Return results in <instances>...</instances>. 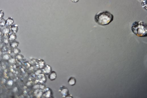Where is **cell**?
<instances>
[{"mask_svg": "<svg viewBox=\"0 0 147 98\" xmlns=\"http://www.w3.org/2000/svg\"><path fill=\"white\" fill-rule=\"evenodd\" d=\"M113 16L107 11H100L96 13L94 19L95 22L101 26L106 25L109 24L113 20Z\"/></svg>", "mask_w": 147, "mask_h": 98, "instance_id": "obj_1", "label": "cell"}, {"mask_svg": "<svg viewBox=\"0 0 147 98\" xmlns=\"http://www.w3.org/2000/svg\"><path fill=\"white\" fill-rule=\"evenodd\" d=\"M147 23L142 21H136L132 23L131 29L133 33L139 37L147 36Z\"/></svg>", "mask_w": 147, "mask_h": 98, "instance_id": "obj_2", "label": "cell"}, {"mask_svg": "<svg viewBox=\"0 0 147 98\" xmlns=\"http://www.w3.org/2000/svg\"><path fill=\"white\" fill-rule=\"evenodd\" d=\"M10 27L11 31L12 32L16 33L18 32L19 29L18 26L17 24H13Z\"/></svg>", "mask_w": 147, "mask_h": 98, "instance_id": "obj_3", "label": "cell"}, {"mask_svg": "<svg viewBox=\"0 0 147 98\" xmlns=\"http://www.w3.org/2000/svg\"><path fill=\"white\" fill-rule=\"evenodd\" d=\"M14 23V20L11 17H9L6 20V24L7 26H10L13 24Z\"/></svg>", "mask_w": 147, "mask_h": 98, "instance_id": "obj_4", "label": "cell"}, {"mask_svg": "<svg viewBox=\"0 0 147 98\" xmlns=\"http://www.w3.org/2000/svg\"><path fill=\"white\" fill-rule=\"evenodd\" d=\"M11 31V29L9 27L7 26L3 28L2 31L3 34H7L10 33Z\"/></svg>", "mask_w": 147, "mask_h": 98, "instance_id": "obj_5", "label": "cell"}, {"mask_svg": "<svg viewBox=\"0 0 147 98\" xmlns=\"http://www.w3.org/2000/svg\"><path fill=\"white\" fill-rule=\"evenodd\" d=\"M76 82L75 79L73 77H71L68 81V83L71 86L74 85Z\"/></svg>", "mask_w": 147, "mask_h": 98, "instance_id": "obj_6", "label": "cell"}, {"mask_svg": "<svg viewBox=\"0 0 147 98\" xmlns=\"http://www.w3.org/2000/svg\"><path fill=\"white\" fill-rule=\"evenodd\" d=\"M141 5L144 9L147 10V0H141Z\"/></svg>", "mask_w": 147, "mask_h": 98, "instance_id": "obj_7", "label": "cell"}, {"mask_svg": "<svg viewBox=\"0 0 147 98\" xmlns=\"http://www.w3.org/2000/svg\"><path fill=\"white\" fill-rule=\"evenodd\" d=\"M6 25V20L4 18H3L0 19V26L1 27H3Z\"/></svg>", "mask_w": 147, "mask_h": 98, "instance_id": "obj_8", "label": "cell"}, {"mask_svg": "<svg viewBox=\"0 0 147 98\" xmlns=\"http://www.w3.org/2000/svg\"><path fill=\"white\" fill-rule=\"evenodd\" d=\"M15 34L12 32V33L9 34V38L10 39L12 40L15 39L16 38V36Z\"/></svg>", "mask_w": 147, "mask_h": 98, "instance_id": "obj_9", "label": "cell"}, {"mask_svg": "<svg viewBox=\"0 0 147 98\" xmlns=\"http://www.w3.org/2000/svg\"><path fill=\"white\" fill-rule=\"evenodd\" d=\"M53 72L51 74L50 76V78H51V80H54L56 78V75L55 73H54L53 76Z\"/></svg>", "mask_w": 147, "mask_h": 98, "instance_id": "obj_10", "label": "cell"}, {"mask_svg": "<svg viewBox=\"0 0 147 98\" xmlns=\"http://www.w3.org/2000/svg\"><path fill=\"white\" fill-rule=\"evenodd\" d=\"M4 15V12L2 10L0 11V18H3Z\"/></svg>", "mask_w": 147, "mask_h": 98, "instance_id": "obj_11", "label": "cell"}, {"mask_svg": "<svg viewBox=\"0 0 147 98\" xmlns=\"http://www.w3.org/2000/svg\"><path fill=\"white\" fill-rule=\"evenodd\" d=\"M18 43L17 42H13L12 43L11 45V46L13 47H15V46H17L18 45L17 43Z\"/></svg>", "mask_w": 147, "mask_h": 98, "instance_id": "obj_12", "label": "cell"}, {"mask_svg": "<svg viewBox=\"0 0 147 98\" xmlns=\"http://www.w3.org/2000/svg\"><path fill=\"white\" fill-rule=\"evenodd\" d=\"M70 1L73 3H76L79 1V0H70Z\"/></svg>", "mask_w": 147, "mask_h": 98, "instance_id": "obj_13", "label": "cell"}]
</instances>
